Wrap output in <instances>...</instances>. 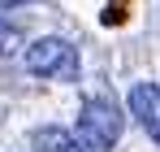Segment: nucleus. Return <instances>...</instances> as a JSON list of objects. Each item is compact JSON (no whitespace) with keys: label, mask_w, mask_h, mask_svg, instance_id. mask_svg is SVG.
<instances>
[{"label":"nucleus","mask_w":160,"mask_h":152,"mask_svg":"<svg viewBox=\"0 0 160 152\" xmlns=\"http://www.w3.org/2000/svg\"><path fill=\"white\" fill-rule=\"evenodd\" d=\"M30 144H35V152H87V144H78L69 130H61V126H39L30 135Z\"/></svg>","instance_id":"obj_4"},{"label":"nucleus","mask_w":160,"mask_h":152,"mask_svg":"<svg viewBox=\"0 0 160 152\" xmlns=\"http://www.w3.org/2000/svg\"><path fill=\"white\" fill-rule=\"evenodd\" d=\"M18 48H22V30H18V26H9V22H0V61H4V57H13Z\"/></svg>","instance_id":"obj_5"},{"label":"nucleus","mask_w":160,"mask_h":152,"mask_svg":"<svg viewBox=\"0 0 160 152\" xmlns=\"http://www.w3.org/2000/svg\"><path fill=\"white\" fill-rule=\"evenodd\" d=\"M13 4H22V0H0V9H13Z\"/></svg>","instance_id":"obj_6"},{"label":"nucleus","mask_w":160,"mask_h":152,"mask_svg":"<svg viewBox=\"0 0 160 152\" xmlns=\"http://www.w3.org/2000/svg\"><path fill=\"white\" fill-rule=\"evenodd\" d=\"M78 135L87 148L104 152L112 148L117 139H121V113H117V104L112 100H87L78 113Z\"/></svg>","instance_id":"obj_1"},{"label":"nucleus","mask_w":160,"mask_h":152,"mask_svg":"<svg viewBox=\"0 0 160 152\" xmlns=\"http://www.w3.org/2000/svg\"><path fill=\"white\" fill-rule=\"evenodd\" d=\"M26 70L39 78H78V52L69 48L65 39H39V44H30L26 48Z\"/></svg>","instance_id":"obj_2"},{"label":"nucleus","mask_w":160,"mask_h":152,"mask_svg":"<svg viewBox=\"0 0 160 152\" xmlns=\"http://www.w3.org/2000/svg\"><path fill=\"white\" fill-rule=\"evenodd\" d=\"M130 113L138 117V126H143V130L160 144V87L138 83V87L130 91Z\"/></svg>","instance_id":"obj_3"}]
</instances>
